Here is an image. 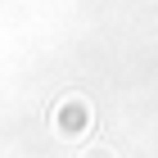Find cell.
I'll return each instance as SVG.
<instances>
[{
	"label": "cell",
	"mask_w": 158,
	"mask_h": 158,
	"mask_svg": "<svg viewBox=\"0 0 158 158\" xmlns=\"http://www.w3.org/2000/svg\"><path fill=\"white\" fill-rule=\"evenodd\" d=\"M81 104H77V99H73V104H63V113H59V118H54V127H59V131L63 135H73V131H81Z\"/></svg>",
	"instance_id": "6da1fadb"
}]
</instances>
